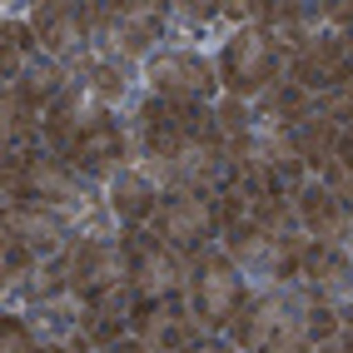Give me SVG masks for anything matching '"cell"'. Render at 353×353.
Segmentation results:
<instances>
[{"label": "cell", "mask_w": 353, "mask_h": 353, "mask_svg": "<svg viewBox=\"0 0 353 353\" xmlns=\"http://www.w3.org/2000/svg\"><path fill=\"white\" fill-rule=\"evenodd\" d=\"M234 343L244 353H309V303L294 294H269L234 319Z\"/></svg>", "instance_id": "cell-1"}, {"label": "cell", "mask_w": 353, "mask_h": 353, "mask_svg": "<svg viewBox=\"0 0 353 353\" xmlns=\"http://www.w3.org/2000/svg\"><path fill=\"white\" fill-rule=\"evenodd\" d=\"M6 190L10 199H26V204H75L80 199V184L70 174V164L55 154H26V150H10L6 154Z\"/></svg>", "instance_id": "cell-2"}, {"label": "cell", "mask_w": 353, "mask_h": 353, "mask_svg": "<svg viewBox=\"0 0 353 353\" xmlns=\"http://www.w3.org/2000/svg\"><path fill=\"white\" fill-rule=\"evenodd\" d=\"M279 65H284V50L274 45L269 30H239L229 45H224V55H219V70H224V85L234 90V95H254V90H269L279 80Z\"/></svg>", "instance_id": "cell-3"}, {"label": "cell", "mask_w": 353, "mask_h": 353, "mask_svg": "<svg viewBox=\"0 0 353 353\" xmlns=\"http://www.w3.org/2000/svg\"><path fill=\"white\" fill-rule=\"evenodd\" d=\"M244 314V279L239 264L224 254H204L194 264V319L204 328H224Z\"/></svg>", "instance_id": "cell-4"}, {"label": "cell", "mask_w": 353, "mask_h": 353, "mask_svg": "<svg viewBox=\"0 0 353 353\" xmlns=\"http://www.w3.org/2000/svg\"><path fill=\"white\" fill-rule=\"evenodd\" d=\"M120 249H125V259H130V279H134L139 299H179L184 269H179L174 249L164 244V239H150V234L130 229L125 239H120Z\"/></svg>", "instance_id": "cell-5"}, {"label": "cell", "mask_w": 353, "mask_h": 353, "mask_svg": "<svg viewBox=\"0 0 353 353\" xmlns=\"http://www.w3.org/2000/svg\"><path fill=\"white\" fill-rule=\"evenodd\" d=\"M65 259H70V289H75L85 303H95L100 294L120 289V284H134V279H130V259H125L120 244L80 239Z\"/></svg>", "instance_id": "cell-6"}, {"label": "cell", "mask_w": 353, "mask_h": 353, "mask_svg": "<svg viewBox=\"0 0 353 353\" xmlns=\"http://www.w3.org/2000/svg\"><path fill=\"white\" fill-rule=\"evenodd\" d=\"M154 229H159V239L170 244V249H190V254H194V249L209 244V234L219 229V219H214V209L204 204V194L170 190V194H159Z\"/></svg>", "instance_id": "cell-7"}, {"label": "cell", "mask_w": 353, "mask_h": 353, "mask_svg": "<svg viewBox=\"0 0 353 353\" xmlns=\"http://www.w3.org/2000/svg\"><path fill=\"white\" fill-rule=\"evenodd\" d=\"M130 323L159 353H179V348L194 343V314H184L179 299H139L134 314H130Z\"/></svg>", "instance_id": "cell-8"}, {"label": "cell", "mask_w": 353, "mask_h": 353, "mask_svg": "<svg viewBox=\"0 0 353 353\" xmlns=\"http://www.w3.org/2000/svg\"><path fill=\"white\" fill-rule=\"evenodd\" d=\"M150 85H154V95L170 100V105H199L209 90H214V70L199 55H159L150 65Z\"/></svg>", "instance_id": "cell-9"}, {"label": "cell", "mask_w": 353, "mask_h": 353, "mask_svg": "<svg viewBox=\"0 0 353 353\" xmlns=\"http://www.w3.org/2000/svg\"><path fill=\"white\" fill-rule=\"evenodd\" d=\"M120 154H125L120 125H114L110 114H90L80 125V134H75V145L65 150V164H75L85 174H110L114 164H120Z\"/></svg>", "instance_id": "cell-10"}, {"label": "cell", "mask_w": 353, "mask_h": 353, "mask_svg": "<svg viewBox=\"0 0 353 353\" xmlns=\"http://www.w3.org/2000/svg\"><path fill=\"white\" fill-rule=\"evenodd\" d=\"M294 85L303 90H339L348 85V50H343V35H319L309 40L303 50L294 55Z\"/></svg>", "instance_id": "cell-11"}, {"label": "cell", "mask_w": 353, "mask_h": 353, "mask_svg": "<svg viewBox=\"0 0 353 353\" xmlns=\"http://www.w3.org/2000/svg\"><path fill=\"white\" fill-rule=\"evenodd\" d=\"M60 219L45 214L40 204H26V199H10L6 204V244H20L30 254H50L60 249Z\"/></svg>", "instance_id": "cell-12"}, {"label": "cell", "mask_w": 353, "mask_h": 353, "mask_svg": "<svg viewBox=\"0 0 353 353\" xmlns=\"http://www.w3.org/2000/svg\"><path fill=\"white\" fill-rule=\"evenodd\" d=\"M90 35V20H85V6H40L35 10V40L45 45L50 55H70L75 45Z\"/></svg>", "instance_id": "cell-13"}, {"label": "cell", "mask_w": 353, "mask_h": 353, "mask_svg": "<svg viewBox=\"0 0 353 353\" xmlns=\"http://www.w3.org/2000/svg\"><path fill=\"white\" fill-rule=\"evenodd\" d=\"M299 214H303V224L314 229V239L319 244H334L339 234H343V219H348V209L339 204V194L328 190V184H309V190H299Z\"/></svg>", "instance_id": "cell-14"}, {"label": "cell", "mask_w": 353, "mask_h": 353, "mask_svg": "<svg viewBox=\"0 0 353 353\" xmlns=\"http://www.w3.org/2000/svg\"><path fill=\"white\" fill-rule=\"evenodd\" d=\"M303 274H309V284H314L319 294H343V289H353V269H348V259H343L339 249L319 244V239L303 249Z\"/></svg>", "instance_id": "cell-15"}, {"label": "cell", "mask_w": 353, "mask_h": 353, "mask_svg": "<svg viewBox=\"0 0 353 353\" xmlns=\"http://www.w3.org/2000/svg\"><path fill=\"white\" fill-rule=\"evenodd\" d=\"M289 139H294V150H299L303 164H328L343 134H339L334 120H323V114H309V120H303L299 130H289Z\"/></svg>", "instance_id": "cell-16"}, {"label": "cell", "mask_w": 353, "mask_h": 353, "mask_svg": "<svg viewBox=\"0 0 353 353\" xmlns=\"http://www.w3.org/2000/svg\"><path fill=\"white\" fill-rule=\"evenodd\" d=\"M114 26H120L125 50H145L164 26V10L159 6H114Z\"/></svg>", "instance_id": "cell-17"}, {"label": "cell", "mask_w": 353, "mask_h": 353, "mask_svg": "<svg viewBox=\"0 0 353 353\" xmlns=\"http://www.w3.org/2000/svg\"><path fill=\"white\" fill-rule=\"evenodd\" d=\"M114 214H120L130 229L139 224V219H150L154 214V209H159V199H154V190H150V184L145 179H139V174H120V179H114Z\"/></svg>", "instance_id": "cell-18"}, {"label": "cell", "mask_w": 353, "mask_h": 353, "mask_svg": "<svg viewBox=\"0 0 353 353\" xmlns=\"http://www.w3.org/2000/svg\"><path fill=\"white\" fill-rule=\"evenodd\" d=\"M269 114H274V120L284 125V130H299V125L314 114V95H309L303 85H294V80H289V85H274V95H269Z\"/></svg>", "instance_id": "cell-19"}, {"label": "cell", "mask_w": 353, "mask_h": 353, "mask_svg": "<svg viewBox=\"0 0 353 353\" xmlns=\"http://www.w3.org/2000/svg\"><path fill=\"white\" fill-rule=\"evenodd\" d=\"M0 353H60V348H40L35 334L20 319H6L0 323Z\"/></svg>", "instance_id": "cell-20"}, {"label": "cell", "mask_w": 353, "mask_h": 353, "mask_svg": "<svg viewBox=\"0 0 353 353\" xmlns=\"http://www.w3.org/2000/svg\"><path fill=\"white\" fill-rule=\"evenodd\" d=\"M26 45H35V35L26 26H6V50H0V70H6V75H20V55H26Z\"/></svg>", "instance_id": "cell-21"}, {"label": "cell", "mask_w": 353, "mask_h": 353, "mask_svg": "<svg viewBox=\"0 0 353 353\" xmlns=\"http://www.w3.org/2000/svg\"><path fill=\"white\" fill-rule=\"evenodd\" d=\"M314 114H323V120H334V125H339V120H353V80L339 85V90H328Z\"/></svg>", "instance_id": "cell-22"}, {"label": "cell", "mask_w": 353, "mask_h": 353, "mask_svg": "<svg viewBox=\"0 0 353 353\" xmlns=\"http://www.w3.org/2000/svg\"><path fill=\"white\" fill-rule=\"evenodd\" d=\"M90 75H95L90 85H95V95H100V100H110V95H120V90H125L120 70H110V65H95V70H90Z\"/></svg>", "instance_id": "cell-23"}, {"label": "cell", "mask_w": 353, "mask_h": 353, "mask_svg": "<svg viewBox=\"0 0 353 353\" xmlns=\"http://www.w3.org/2000/svg\"><path fill=\"white\" fill-rule=\"evenodd\" d=\"M179 353H234V348H224V343H190V348H179Z\"/></svg>", "instance_id": "cell-24"}, {"label": "cell", "mask_w": 353, "mask_h": 353, "mask_svg": "<svg viewBox=\"0 0 353 353\" xmlns=\"http://www.w3.org/2000/svg\"><path fill=\"white\" fill-rule=\"evenodd\" d=\"M105 353H150V348H145V343H110Z\"/></svg>", "instance_id": "cell-25"}, {"label": "cell", "mask_w": 353, "mask_h": 353, "mask_svg": "<svg viewBox=\"0 0 353 353\" xmlns=\"http://www.w3.org/2000/svg\"><path fill=\"white\" fill-rule=\"evenodd\" d=\"M323 353H353V334H348V339H339V343H323Z\"/></svg>", "instance_id": "cell-26"}]
</instances>
